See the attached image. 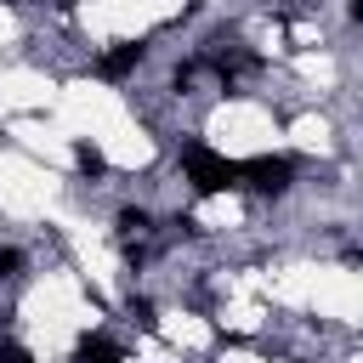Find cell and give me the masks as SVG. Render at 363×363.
<instances>
[{
	"mask_svg": "<svg viewBox=\"0 0 363 363\" xmlns=\"http://www.w3.org/2000/svg\"><path fill=\"white\" fill-rule=\"evenodd\" d=\"M182 170H187V182H193L199 193H227V187H238V176H244V164H233V159H221V153H210V147H187V153H182Z\"/></svg>",
	"mask_w": 363,
	"mask_h": 363,
	"instance_id": "1",
	"label": "cell"
},
{
	"mask_svg": "<svg viewBox=\"0 0 363 363\" xmlns=\"http://www.w3.org/2000/svg\"><path fill=\"white\" fill-rule=\"evenodd\" d=\"M289 176H295L289 159H250V164H244V182H250L255 193H284Z\"/></svg>",
	"mask_w": 363,
	"mask_h": 363,
	"instance_id": "2",
	"label": "cell"
},
{
	"mask_svg": "<svg viewBox=\"0 0 363 363\" xmlns=\"http://www.w3.org/2000/svg\"><path fill=\"white\" fill-rule=\"evenodd\" d=\"M142 51H147V45H142V40H119V45H113V51H102V62H96V68H102V74H108V79H119V74H130V68H136V62H142Z\"/></svg>",
	"mask_w": 363,
	"mask_h": 363,
	"instance_id": "3",
	"label": "cell"
},
{
	"mask_svg": "<svg viewBox=\"0 0 363 363\" xmlns=\"http://www.w3.org/2000/svg\"><path fill=\"white\" fill-rule=\"evenodd\" d=\"M74 363H119V352H113V340H108V335H85V340H79V352H74Z\"/></svg>",
	"mask_w": 363,
	"mask_h": 363,
	"instance_id": "4",
	"label": "cell"
},
{
	"mask_svg": "<svg viewBox=\"0 0 363 363\" xmlns=\"http://www.w3.org/2000/svg\"><path fill=\"white\" fill-rule=\"evenodd\" d=\"M74 164H79L85 176H102V170H108V159H102V153H96L91 142H79V147H74Z\"/></svg>",
	"mask_w": 363,
	"mask_h": 363,
	"instance_id": "5",
	"label": "cell"
},
{
	"mask_svg": "<svg viewBox=\"0 0 363 363\" xmlns=\"http://www.w3.org/2000/svg\"><path fill=\"white\" fill-rule=\"evenodd\" d=\"M130 233H147V216L142 210H119V238H130Z\"/></svg>",
	"mask_w": 363,
	"mask_h": 363,
	"instance_id": "6",
	"label": "cell"
},
{
	"mask_svg": "<svg viewBox=\"0 0 363 363\" xmlns=\"http://www.w3.org/2000/svg\"><path fill=\"white\" fill-rule=\"evenodd\" d=\"M0 363H34L23 346H11V340H0Z\"/></svg>",
	"mask_w": 363,
	"mask_h": 363,
	"instance_id": "7",
	"label": "cell"
},
{
	"mask_svg": "<svg viewBox=\"0 0 363 363\" xmlns=\"http://www.w3.org/2000/svg\"><path fill=\"white\" fill-rule=\"evenodd\" d=\"M17 267H23V255H17V250H0V278H11Z\"/></svg>",
	"mask_w": 363,
	"mask_h": 363,
	"instance_id": "8",
	"label": "cell"
}]
</instances>
